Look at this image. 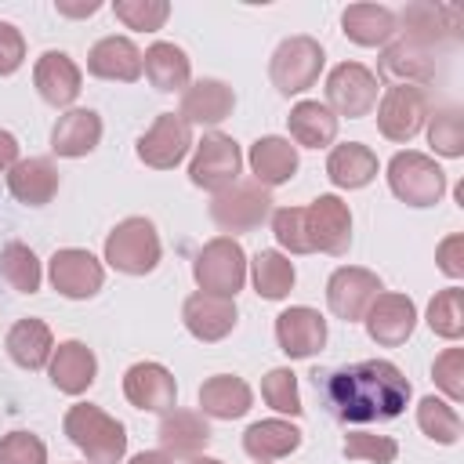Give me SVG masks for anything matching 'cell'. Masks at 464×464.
I'll use <instances>...</instances> for the list:
<instances>
[{
  "label": "cell",
  "mask_w": 464,
  "mask_h": 464,
  "mask_svg": "<svg viewBox=\"0 0 464 464\" xmlns=\"http://www.w3.org/2000/svg\"><path fill=\"white\" fill-rule=\"evenodd\" d=\"M410 395L413 388L406 373L388 359H362V362L341 366L323 384V399L330 413L344 424L392 420L406 410Z\"/></svg>",
  "instance_id": "obj_1"
},
{
  "label": "cell",
  "mask_w": 464,
  "mask_h": 464,
  "mask_svg": "<svg viewBox=\"0 0 464 464\" xmlns=\"http://www.w3.org/2000/svg\"><path fill=\"white\" fill-rule=\"evenodd\" d=\"M65 435L69 442L91 460V464H116L127 453V431L116 417H109L102 406L76 402L65 413Z\"/></svg>",
  "instance_id": "obj_2"
},
{
  "label": "cell",
  "mask_w": 464,
  "mask_h": 464,
  "mask_svg": "<svg viewBox=\"0 0 464 464\" xmlns=\"http://www.w3.org/2000/svg\"><path fill=\"white\" fill-rule=\"evenodd\" d=\"M192 276H196V286L203 294L232 301L243 290V283H246V254H243V246L232 236H214L196 254Z\"/></svg>",
  "instance_id": "obj_3"
},
{
  "label": "cell",
  "mask_w": 464,
  "mask_h": 464,
  "mask_svg": "<svg viewBox=\"0 0 464 464\" xmlns=\"http://www.w3.org/2000/svg\"><path fill=\"white\" fill-rule=\"evenodd\" d=\"M160 236L149 218H123L105 236V261L123 276H145L160 265Z\"/></svg>",
  "instance_id": "obj_4"
},
{
  "label": "cell",
  "mask_w": 464,
  "mask_h": 464,
  "mask_svg": "<svg viewBox=\"0 0 464 464\" xmlns=\"http://www.w3.org/2000/svg\"><path fill=\"white\" fill-rule=\"evenodd\" d=\"M388 185L410 207H435L446 192V170L424 152H395L388 160Z\"/></svg>",
  "instance_id": "obj_5"
},
{
  "label": "cell",
  "mask_w": 464,
  "mask_h": 464,
  "mask_svg": "<svg viewBox=\"0 0 464 464\" xmlns=\"http://www.w3.org/2000/svg\"><path fill=\"white\" fill-rule=\"evenodd\" d=\"M323 62H326L323 44H319V40H312V36H304V33H297V36H286V40L272 51L268 76H272L276 91L290 98V94L308 91V87L319 80Z\"/></svg>",
  "instance_id": "obj_6"
},
{
  "label": "cell",
  "mask_w": 464,
  "mask_h": 464,
  "mask_svg": "<svg viewBox=\"0 0 464 464\" xmlns=\"http://www.w3.org/2000/svg\"><path fill=\"white\" fill-rule=\"evenodd\" d=\"M239 170H243L239 145L228 134H203V141L196 145L192 163H188V181L196 188H207L218 196L239 181Z\"/></svg>",
  "instance_id": "obj_7"
},
{
  "label": "cell",
  "mask_w": 464,
  "mask_h": 464,
  "mask_svg": "<svg viewBox=\"0 0 464 464\" xmlns=\"http://www.w3.org/2000/svg\"><path fill=\"white\" fill-rule=\"evenodd\" d=\"M377 105V72H370L362 62H341L326 76V109L334 116H370Z\"/></svg>",
  "instance_id": "obj_8"
},
{
  "label": "cell",
  "mask_w": 464,
  "mask_h": 464,
  "mask_svg": "<svg viewBox=\"0 0 464 464\" xmlns=\"http://www.w3.org/2000/svg\"><path fill=\"white\" fill-rule=\"evenodd\" d=\"M428 91L417 83H392L377 105V130L388 141H410L424 127L428 112Z\"/></svg>",
  "instance_id": "obj_9"
},
{
  "label": "cell",
  "mask_w": 464,
  "mask_h": 464,
  "mask_svg": "<svg viewBox=\"0 0 464 464\" xmlns=\"http://www.w3.org/2000/svg\"><path fill=\"white\" fill-rule=\"evenodd\" d=\"M272 214V192L257 181H236L214 196L210 218L225 232H250Z\"/></svg>",
  "instance_id": "obj_10"
},
{
  "label": "cell",
  "mask_w": 464,
  "mask_h": 464,
  "mask_svg": "<svg viewBox=\"0 0 464 464\" xmlns=\"http://www.w3.org/2000/svg\"><path fill=\"white\" fill-rule=\"evenodd\" d=\"M304 232L312 250L323 254H344L352 243V210L341 196L323 192L304 207Z\"/></svg>",
  "instance_id": "obj_11"
},
{
  "label": "cell",
  "mask_w": 464,
  "mask_h": 464,
  "mask_svg": "<svg viewBox=\"0 0 464 464\" xmlns=\"http://www.w3.org/2000/svg\"><path fill=\"white\" fill-rule=\"evenodd\" d=\"M192 149V127L178 112H160L152 127L138 138V160L152 170H170L178 167Z\"/></svg>",
  "instance_id": "obj_12"
},
{
  "label": "cell",
  "mask_w": 464,
  "mask_h": 464,
  "mask_svg": "<svg viewBox=\"0 0 464 464\" xmlns=\"http://www.w3.org/2000/svg\"><path fill=\"white\" fill-rule=\"evenodd\" d=\"M381 276L359 265H341L330 279H326V304L337 319L355 323L366 315V308L373 304V297L381 294Z\"/></svg>",
  "instance_id": "obj_13"
},
{
  "label": "cell",
  "mask_w": 464,
  "mask_h": 464,
  "mask_svg": "<svg viewBox=\"0 0 464 464\" xmlns=\"http://www.w3.org/2000/svg\"><path fill=\"white\" fill-rule=\"evenodd\" d=\"M47 276H51V286L62 294V297H72V301H83V297H94L105 283V268L102 261L91 254V250H80V246H65V250H54L51 265H47Z\"/></svg>",
  "instance_id": "obj_14"
},
{
  "label": "cell",
  "mask_w": 464,
  "mask_h": 464,
  "mask_svg": "<svg viewBox=\"0 0 464 464\" xmlns=\"http://www.w3.org/2000/svg\"><path fill=\"white\" fill-rule=\"evenodd\" d=\"M362 323H366L370 341H377L384 348H399L417 326V304L406 294H384L381 290L373 297V304L366 308Z\"/></svg>",
  "instance_id": "obj_15"
},
{
  "label": "cell",
  "mask_w": 464,
  "mask_h": 464,
  "mask_svg": "<svg viewBox=\"0 0 464 464\" xmlns=\"http://www.w3.org/2000/svg\"><path fill=\"white\" fill-rule=\"evenodd\" d=\"M123 395L130 406L149 410V413H167L174 410L178 399V381L163 362H134L123 373Z\"/></svg>",
  "instance_id": "obj_16"
},
{
  "label": "cell",
  "mask_w": 464,
  "mask_h": 464,
  "mask_svg": "<svg viewBox=\"0 0 464 464\" xmlns=\"http://www.w3.org/2000/svg\"><path fill=\"white\" fill-rule=\"evenodd\" d=\"M276 341H279L283 355L308 359V355L323 352V344H326V319L308 304H294L276 315Z\"/></svg>",
  "instance_id": "obj_17"
},
{
  "label": "cell",
  "mask_w": 464,
  "mask_h": 464,
  "mask_svg": "<svg viewBox=\"0 0 464 464\" xmlns=\"http://www.w3.org/2000/svg\"><path fill=\"white\" fill-rule=\"evenodd\" d=\"M236 319H239L236 301L214 297V294H203V290L188 294L185 304H181V323H185V330H188L196 341H207V344L228 337V334L236 330Z\"/></svg>",
  "instance_id": "obj_18"
},
{
  "label": "cell",
  "mask_w": 464,
  "mask_h": 464,
  "mask_svg": "<svg viewBox=\"0 0 464 464\" xmlns=\"http://www.w3.org/2000/svg\"><path fill=\"white\" fill-rule=\"evenodd\" d=\"M33 83L40 98L54 109H65L80 98V69L65 51H44L33 65Z\"/></svg>",
  "instance_id": "obj_19"
},
{
  "label": "cell",
  "mask_w": 464,
  "mask_h": 464,
  "mask_svg": "<svg viewBox=\"0 0 464 464\" xmlns=\"http://www.w3.org/2000/svg\"><path fill=\"white\" fill-rule=\"evenodd\" d=\"M51 384L65 395H83L98 377V359L83 341H62L51 352Z\"/></svg>",
  "instance_id": "obj_20"
},
{
  "label": "cell",
  "mask_w": 464,
  "mask_h": 464,
  "mask_svg": "<svg viewBox=\"0 0 464 464\" xmlns=\"http://www.w3.org/2000/svg\"><path fill=\"white\" fill-rule=\"evenodd\" d=\"M87 72L98 80L134 83L141 76V51L130 36H102L87 54Z\"/></svg>",
  "instance_id": "obj_21"
},
{
  "label": "cell",
  "mask_w": 464,
  "mask_h": 464,
  "mask_svg": "<svg viewBox=\"0 0 464 464\" xmlns=\"http://www.w3.org/2000/svg\"><path fill=\"white\" fill-rule=\"evenodd\" d=\"M160 446L167 457H199L210 442V424L203 420V413L196 410H167L160 420Z\"/></svg>",
  "instance_id": "obj_22"
},
{
  "label": "cell",
  "mask_w": 464,
  "mask_h": 464,
  "mask_svg": "<svg viewBox=\"0 0 464 464\" xmlns=\"http://www.w3.org/2000/svg\"><path fill=\"white\" fill-rule=\"evenodd\" d=\"M232 109H236V94H232V87H228L225 80H196V83L185 87V94H181V112H178V116H181L188 127H192V123L214 127V123L228 120Z\"/></svg>",
  "instance_id": "obj_23"
},
{
  "label": "cell",
  "mask_w": 464,
  "mask_h": 464,
  "mask_svg": "<svg viewBox=\"0 0 464 464\" xmlns=\"http://www.w3.org/2000/svg\"><path fill=\"white\" fill-rule=\"evenodd\" d=\"M250 174L257 185L265 188H276V185H286L294 174H297V145H290V138H279V134H268V138H257L250 145Z\"/></svg>",
  "instance_id": "obj_24"
},
{
  "label": "cell",
  "mask_w": 464,
  "mask_h": 464,
  "mask_svg": "<svg viewBox=\"0 0 464 464\" xmlns=\"http://www.w3.org/2000/svg\"><path fill=\"white\" fill-rule=\"evenodd\" d=\"M402 25H406V40H413L420 47H435L439 40L460 33V7H453V4H410L402 11Z\"/></svg>",
  "instance_id": "obj_25"
},
{
  "label": "cell",
  "mask_w": 464,
  "mask_h": 464,
  "mask_svg": "<svg viewBox=\"0 0 464 464\" xmlns=\"http://www.w3.org/2000/svg\"><path fill=\"white\" fill-rule=\"evenodd\" d=\"M98 141H102V116L94 109H69L51 127V149L69 160L94 152Z\"/></svg>",
  "instance_id": "obj_26"
},
{
  "label": "cell",
  "mask_w": 464,
  "mask_h": 464,
  "mask_svg": "<svg viewBox=\"0 0 464 464\" xmlns=\"http://www.w3.org/2000/svg\"><path fill=\"white\" fill-rule=\"evenodd\" d=\"M254 406V392L236 373H214L199 384V410L218 420H236Z\"/></svg>",
  "instance_id": "obj_27"
},
{
  "label": "cell",
  "mask_w": 464,
  "mask_h": 464,
  "mask_svg": "<svg viewBox=\"0 0 464 464\" xmlns=\"http://www.w3.org/2000/svg\"><path fill=\"white\" fill-rule=\"evenodd\" d=\"M344 36L359 47H381L399 33V18L384 4H348L341 14Z\"/></svg>",
  "instance_id": "obj_28"
},
{
  "label": "cell",
  "mask_w": 464,
  "mask_h": 464,
  "mask_svg": "<svg viewBox=\"0 0 464 464\" xmlns=\"http://www.w3.org/2000/svg\"><path fill=\"white\" fill-rule=\"evenodd\" d=\"M7 188L18 203L25 207H44L54 199L58 192V170L51 160L44 156H29V160H18L11 170H7Z\"/></svg>",
  "instance_id": "obj_29"
},
{
  "label": "cell",
  "mask_w": 464,
  "mask_h": 464,
  "mask_svg": "<svg viewBox=\"0 0 464 464\" xmlns=\"http://www.w3.org/2000/svg\"><path fill=\"white\" fill-rule=\"evenodd\" d=\"M326 178L337 188H362L377 178V152L362 141L334 145L330 156H326Z\"/></svg>",
  "instance_id": "obj_30"
},
{
  "label": "cell",
  "mask_w": 464,
  "mask_h": 464,
  "mask_svg": "<svg viewBox=\"0 0 464 464\" xmlns=\"http://www.w3.org/2000/svg\"><path fill=\"white\" fill-rule=\"evenodd\" d=\"M141 72L149 76L156 91H185L192 76V62L178 44L160 40L141 54Z\"/></svg>",
  "instance_id": "obj_31"
},
{
  "label": "cell",
  "mask_w": 464,
  "mask_h": 464,
  "mask_svg": "<svg viewBox=\"0 0 464 464\" xmlns=\"http://www.w3.org/2000/svg\"><path fill=\"white\" fill-rule=\"evenodd\" d=\"M51 352H54V337L44 319H18L7 330V355L22 370H44L51 362Z\"/></svg>",
  "instance_id": "obj_32"
},
{
  "label": "cell",
  "mask_w": 464,
  "mask_h": 464,
  "mask_svg": "<svg viewBox=\"0 0 464 464\" xmlns=\"http://www.w3.org/2000/svg\"><path fill=\"white\" fill-rule=\"evenodd\" d=\"M301 446V428L290 424V420H257L243 431V450L254 457V460H279L286 453H294Z\"/></svg>",
  "instance_id": "obj_33"
},
{
  "label": "cell",
  "mask_w": 464,
  "mask_h": 464,
  "mask_svg": "<svg viewBox=\"0 0 464 464\" xmlns=\"http://www.w3.org/2000/svg\"><path fill=\"white\" fill-rule=\"evenodd\" d=\"M381 72L384 76H395V83H417V87H424L435 76V54H431V47H420V44H413V40L402 36L399 44H392L384 51Z\"/></svg>",
  "instance_id": "obj_34"
},
{
  "label": "cell",
  "mask_w": 464,
  "mask_h": 464,
  "mask_svg": "<svg viewBox=\"0 0 464 464\" xmlns=\"http://www.w3.org/2000/svg\"><path fill=\"white\" fill-rule=\"evenodd\" d=\"M286 123H290V138L304 149H323L337 138V116L323 102H297Z\"/></svg>",
  "instance_id": "obj_35"
},
{
  "label": "cell",
  "mask_w": 464,
  "mask_h": 464,
  "mask_svg": "<svg viewBox=\"0 0 464 464\" xmlns=\"http://www.w3.org/2000/svg\"><path fill=\"white\" fill-rule=\"evenodd\" d=\"M250 276H254V290L265 301H283L294 290V261L279 250H257V257L250 261Z\"/></svg>",
  "instance_id": "obj_36"
},
{
  "label": "cell",
  "mask_w": 464,
  "mask_h": 464,
  "mask_svg": "<svg viewBox=\"0 0 464 464\" xmlns=\"http://www.w3.org/2000/svg\"><path fill=\"white\" fill-rule=\"evenodd\" d=\"M417 424H420V431H424L431 442H439V446H453V442L460 439V417H457V410H453L446 399L424 395V399L417 402Z\"/></svg>",
  "instance_id": "obj_37"
},
{
  "label": "cell",
  "mask_w": 464,
  "mask_h": 464,
  "mask_svg": "<svg viewBox=\"0 0 464 464\" xmlns=\"http://www.w3.org/2000/svg\"><path fill=\"white\" fill-rule=\"evenodd\" d=\"M0 272H4V279L18 294H36L40 290V279H44L40 261H36V254L25 243H7L0 250Z\"/></svg>",
  "instance_id": "obj_38"
},
{
  "label": "cell",
  "mask_w": 464,
  "mask_h": 464,
  "mask_svg": "<svg viewBox=\"0 0 464 464\" xmlns=\"http://www.w3.org/2000/svg\"><path fill=\"white\" fill-rule=\"evenodd\" d=\"M428 326L446 341H457L464 334V290L460 286H446L428 301Z\"/></svg>",
  "instance_id": "obj_39"
},
{
  "label": "cell",
  "mask_w": 464,
  "mask_h": 464,
  "mask_svg": "<svg viewBox=\"0 0 464 464\" xmlns=\"http://www.w3.org/2000/svg\"><path fill=\"white\" fill-rule=\"evenodd\" d=\"M428 141L439 156H464V120L457 109H439L435 116H428Z\"/></svg>",
  "instance_id": "obj_40"
},
{
  "label": "cell",
  "mask_w": 464,
  "mask_h": 464,
  "mask_svg": "<svg viewBox=\"0 0 464 464\" xmlns=\"http://www.w3.org/2000/svg\"><path fill=\"white\" fill-rule=\"evenodd\" d=\"M261 395H265V402H268L276 413L297 417V413L304 410V406H301V395H297V373H294L290 366L268 370L265 381H261Z\"/></svg>",
  "instance_id": "obj_41"
},
{
  "label": "cell",
  "mask_w": 464,
  "mask_h": 464,
  "mask_svg": "<svg viewBox=\"0 0 464 464\" xmlns=\"http://www.w3.org/2000/svg\"><path fill=\"white\" fill-rule=\"evenodd\" d=\"M272 236L290 254H312V243H308V232H304V207L272 210Z\"/></svg>",
  "instance_id": "obj_42"
},
{
  "label": "cell",
  "mask_w": 464,
  "mask_h": 464,
  "mask_svg": "<svg viewBox=\"0 0 464 464\" xmlns=\"http://www.w3.org/2000/svg\"><path fill=\"white\" fill-rule=\"evenodd\" d=\"M112 11H116V18H120L127 29H145V33H152V29H163V22H167V14H170V4H167V0H116Z\"/></svg>",
  "instance_id": "obj_43"
},
{
  "label": "cell",
  "mask_w": 464,
  "mask_h": 464,
  "mask_svg": "<svg viewBox=\"0 0 464 464\" xmlns=\"http://www.w3.org/2000/svg\"><path fill=\"white\" fill-rule=\"evenodd\" d=\"M344 457L348 460H370V464H392L399 457V442L392 435H370V431H352L344 439Z\"/></svg>",
  "instance_id": "obj_44"
},
{
  "label": "cell",
  "mask_w": 464,
  "mask_h": 464,
  "mask_svg": "<svg viewBox=\"0 0 464 464\" xmlns=\"http://www.w3.org/2000/svg\"><path fill=\"white\" fill-rule=\"evenodd\" d=\"M431 377L435 384L446 392L450 402H460L464 399V348H446L435 355L431 362Z\"/></svg>",
  "instance_id": "obj_45"
},
{
  "label": "cell",
  "mask_w": 464,
  "mask_h": 464,
  "mask_svg": "<svg viewBox=\"0 0 464 464\" xmlns=\"http://www.w3.org/2000/svg\"><path fill=\"white\" fill-rule=\"evenodd\" d=\"M0 464H47V446L33 431H11L0 439Z\"/></svg>",
  "instance_id": "obj_46"
},
{
  "label": "cell",
  "mask_w": 464,
  "mask_h": 464,
  "mask_svg": "<svg viewBox=\"0 0 464 464\" xmlns=\"http://www.w3.org/2000/svg\"><path fill=\"white\" fill-rule=\"evenodd\" d=\"M25 62V40L11 22H0V76H11Z\"/></svg>",
  "instance_id": "obj_47"
},
{
  "label": "cell",
  "mask_w": 464,
  "mask_h": 464,
  "mask_svg": "<svg viewBox=\"0 0 464 464\" xmlns=\"http://www.w3.org/2000/svg\"><path fill=\"white\" fill-rule=\"evenodd\" d=\"M435 261H439V272H446L450 279H460L464 276V236L460 232L446 236L435 250Z\"/></svg>",
  "instance_id": "obj_48"
},
{
  "label": "cell",
  "mask_w": 464,
  "mask_h": 464,
  "mask_svg": "<svg viewBox=\"0 0 464 464\" xmlns=\"http://www.w3.org/2000/svg\"><path fill=\"white\" fill-rule=\"evenodd\" d=\"M18 163V141L11 130H0V170H11Z\"/></svg>",
  "instance_id": "obj_49"
},
{
  "label": "cell",
  "mask_w": 464,
  "mask_h": 464,
  "mask_svg": "<svg viewBox=\"0 0 464 464\" xmlns=\"http://www.w3.org/2000/svg\"><path fill=\"white\" fill-rule=\"evenodd\" d=\"M58 7V14H69V18H87V14H94L102 4L98 0H87V4H54Z\"/></svg>",
  "instance_id": "obj_50"
},
{
  "label": "cell",
  "mask_w": 464,
  "mask_h": 464,
  "mask_svg": "<svg viewBox=\"0 0 464 464\" xmlns=\"http://www.w3.org/2000/svg\"><path fill=\"white\" fill-rule=\"evenodd\" d=\"M127 464H174V457H167L163 450H141V453H134Z\"/></svg>",
  "instance_id": "obj_51"
},
{
  "label": "cell",
  "mask_w": 464,
  "mask_h": 464,
  "mask_svg": "<svg viewBox=\"0 0 464 464\" xmlns=\"http://www.w3.org/2000/svg\"><path fill=\"white\" fill-rule=\"evenodd\" d=\"M188 464H221V460H214V457H203V453H199V457H192Z\"/></svg>",
  "instance_id": "obj_52"
},
{
  "label": "cell",
  "mask_w": 464,
  "mask_h": 464,
  "mask_svg": "<svg viewBox=\"0 0 464 464\" xmlns=\"http://www.w3.org/2000/svg\"><path fill=\"white\" fill-rule=\"evenodd\" d=\"M257 464H268V460H257Z\"/></svg>",
  "instance_id": "obj_53"
}]
</instances>
